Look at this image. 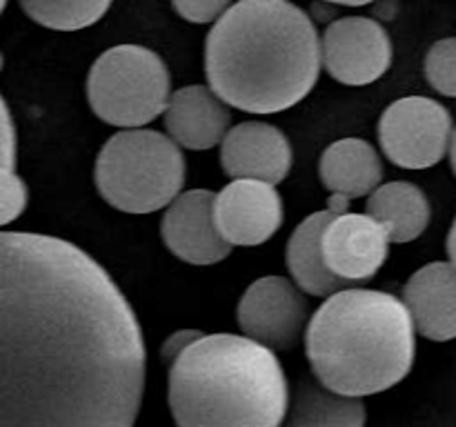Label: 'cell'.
I'll list each match as a JSON object with an SVG mask.
<instances>
[{
    "mask_svg": "<svg viewBox=\"0 0 456 427\" xmlns=\"http://www.w3.org/2000/svg\"><path fill=\"white\" fill-rule=\"evenodd\" d=\"M321 3H330V4H346V7H363V4L374 3V0H321Z\"/></svg>",
    "mask_w": 456,
    "mask_h": 427,
    "instance_id": "4316f807",
    "label": "cell"
},
{
    "mask_svg": "<svg viewBox=\"0 0 456 427\" xmlns=\"http://www.w3.org/2000/svg\"><path fill=\"white\" fill-rule=\"evenodd\" d=\"M232 4V0H172L174 12L191 25L216 22Z\"/></svg>",
    "mask_w": 456,
    "mask_h": 427,
    "instance_id": "603a6c76",
    "label": "cell"
},
{
    "mask_svg": "<svg viewBox=\"0 0 456 427\" xmlns=\"http://www.w3.org/2000/svg\"><path fill=\"white\" fill-rule=\"evenodd\" d=\"M0 258V427H134L145 341L105 267L34 231H3Z\"/></svg>",
    "mask_w": 456,
    "mask_h": 427,
    "instance_id": "6da1fadb",
    "label": "cell"
},
{
    "mask_svg": "<svg viewBox=\"0 0 456 427\" xmlns=\"http://www.w3.org/2000/svg\"><path fill=\"white\" fill-rule=\"evenodd\" d=\"M22 12L40 27L53 31H80L96 25L114 0H18Z\"/></svg>",
    "mask_w": 456,
    "mask_h": 427,
    "instance_id": "ffe728a7",
    "label": "cell"
},
{
    "mask_svg": "<svg viewBox=\"0 0 456 427\" xmlns=\"http://www.w3.org/2000/svg\"><path fill=\"white\" fill-rule=\"evenodd\" d=\"M200 336H203V334H200L199 329H181V332H174L172 336L165 338L163 347H160V356H163L165 363L172 365L174 360H176L187 347L194 345Z\"/></svg>",
    "mask_w": 456,
    "mask_h": 427,
    "instance_id": "cb8c5ba5",
    "label": "cell"
},
{
    "mask_svg": "<svg viewBox=\"0 0 456 427\" xmlns=\"http://www.w3.org/2000/svg\"><path fill=\"white\" fill-rule=\"evenodd\" d=\"M445 249H448V258L450 262L456 267V218L450 227V234H448V243H445Z\"/></svg>",
    "mask_w": 456,
    "mask_h": 427,
    "instance_id": "484cf974",
    "label": "cell"
},
{
    "mask_svg": "<svg viewBox=\"0 0 456 427\" xmlns=\"http://www.w3.org/2000/svg\"><path fill=\"white\" fill-rule=\"evenodd\" d=\"M452 116L441 102L405 96L387 105L379 120V142L387 160L401 169L439 165L452 147Z\"/></svg>",
    "mask_w": 456,
    "mask_h": 427,
    "instance_id": "52a82bcc",
    "label": "cell"
},
{
    "mask_svg": "<svg viewBox=\"0 0 456 427\" xmlns=\"http://www.w3.org/2000/svg\"><path fill=\"white\" fill-rule=\"evenodd\" d=\"M390 236L377 218L365 214H337L321 238L325 265L350 285L368 283L379 274L390 252Z\"/></svg>",
    "mask_w": 456,
    "mask_h": 427,
    "instance_id": "7c38bea8",
    "label": "cell"
},
{
    "mask_svg": "<svg viewBox=\"0 0 456 427\" xmlns=\"http://www.w3.org/2000/svg\"><path fill=\"white\" fill-rule=\"evenodd\" d=\"M7 3H9V0H3V9H4V7H7Z\"/></svg>",
    "mask_w": 456,
    "mask_h": 427,
    "instance_id": "f1b7e54d",
    "label": "cell"
},
{
    "mask_svg": "<svg viewBox=\"0 0 456 427\" xmlns=\"http://www.w3.org/2000/svg\"><path fill=\"white\" fill-rule=\"evenodd\" d=\"M403 301L417 334L435 342L456 338V267L435 261L414 271L405 283Z\"/></svg>",
    "mask_w": 456,
    "mask_h": 427,
    "instance_id": "9a60e30c",
    "label": "cell"
},
{
    "mask_svg": "<svg viewBox=\"0 0 456 427\" xmlns=\"http://www.w3.org/2000/svg\"><path fill=\"white\" fill-rule=\"evenodd\" d=\"M0 194H3V212H0V221L3 225L16 221L27 207V185L13 169H3L0 176Z\"/></svg>",
    "mask_w": 456,
    "mask_h": 427,
    "instance_id": "7402d4cb",
    "label": "cell"
},
{
    "mask_svg": "<svg viewBox=\"0 0 456 427\" xmlns=\"http://www.w3.org/2000/svg\"><path fill=\"white\" fill-rule=\"evenodd\" d=\"M323 69L350 87L377 83L387 74L395 47L386 27L368 16H343L321 36Z\"/></svg>",
    "mask_w": 456,
    "mask_h": 427,
    "instance_id": "9c48e42d",
    "label": "cell"
},
{
    "mask_svg": "<svg viewBox=\"0 0 456 427\" xmlns=\"http://www.w3.org/2000/svg\"><path fill=\"white\" fill-rule=\"evenodd\" d=\"M321 67L319 31L289 0H239L205 40L208 85L248 114L297 107L314 89Z\"/></svg>",
    "mask_w": 456,
    "mask_h": 427,
    "instance_id": "7a4b0ae2",
    "label": "cell"
},
{
    "mask_svg": "<svg viewBox=\"0 0 456 427\" xmlns=\"http://www.w3.org/2000/svg\"><path fill=\"white\" fill-rule=\"evenodd\" d=\"M337 216L334 209H321V212L310 214L303 218L292 231L288 243V270L294 283L310 296L328 298L332 294L341 292L354 285L346 283L337 274L330 271L325 265L323 249H321V238L328 227V222Z\"/></svg>",
    "mask_w": 456,
    "mask_h": 427,
    "instance_id": "e0dca14e",
    "label": "cell"
},
{
    "mask_svg": "<svg viewBox=\"0 0 456 427\" xmlns=\"http://www.w3.org/2000/svg\"><path fill=\"white\" fill-rule=\"evenodd\" d=\"M3 169H13L18 156V133L13 127L12 114H9L7 102L3 101Z\"/></svg>",
    "mask_w": 456,
    "mask_h": 427,
    "instance_id": "d4e9b609",
    "label": "cell"
},
{
    "mask_svg": "<svg viewBox=\"0 0 456 427\" xmlns=\"http://www.w3.org/2000/svg\"><path fill=\"white\" fill-rule=\"evenodd\" d=\"M423 74L430 87L441 96L456 98V36L441 38L428 49Z\"/></svg>",
    "mask_w": 456,
    "mask_h": 427,
    "instance_id": "44dd1931",
    "label": "cell"
},
{
    "mask_svg": "<svg viewBox=\"0 0 456 427\" xmlns=\"http://www.w3.org/2000/svg\"><path fill=\"white\" fill-rule=\"evenodd\" d=\"M230 120V105L209 85H185L176 89L165 109L167 133L191 151L221 145L232 129Z\"/></svg>",
    "mask_w": 456,
    "mask_h": 427,
    "instance_id": "5bb4252c",
    "label": "cell"
},
{
    "mask_svg": "<svg viewBox=\"0 0 456 427\" xmlns=\"http://www.w3.org/2000/svg\"><path fill=\"white\" fill-rule=\"evenodd\" d=\"M319 176L332 194L361 198L383 185V163L372 142L363 138H341L323 151Z\"/></svg>",
    "mask_w": 456,
    "mask_h": 427,
    "instance_id": "2e32d148",
    "label": "cell"
},
{
    "mask_svg": "<svg viewBox=\"0 0 456 427\" xmlns=\"http://www.w3.org/2000/svg\"><path fill=\"white\" fill-rule=\"evenodd\" d=\"M176 427H281L289 387L276 351L239 334H203L169 365Z\"/></svg>",
    "mask_w": 456,
    "mask_h": 427,
    "instance_id": "277c9868",
    "label": "cell"
},
{
    "mask_svg": "<svg viewBox=\"0 0 456 427\" xmlns=\"http://www.w3.org/2000/svg\"><path fill=\"white\" fill-rule=\"evenodd\" d=\"M414 351L417 327L403 298L356 285L325 298L305 332L312 374L330 390L359 399L403 381Z\"/></svg>",
    "mask_w": 456,
    "mask_h": 427,
    "instance_id": "3957f363",
    "label": "cell"
},
{
    "mask_svg": "<svg viewBox=\"0 0 456 427\" xmlns=\"http://www.w3.org/2000/svg\"><path fill=\"white\" fill-rule=\"evenodd\" d=\"M281 427H365V403L359 396L330 390L316 376H305L289 394Z\"/></svg>",
    "mask_w": 456,
    "mask_h": 427,
    "instance_id": "ac0fdd59",
    "label": "cell"
},
{
    "mask_svg": "<svg viewBox=\"0 0 456 427\" xmlns=\"http://www.w3.org/2000/svg\"><path fill=\"white\" fill-rule=\"evenodd\" d=\"M94 181L102 200L118 212L151 214L181 194L185 158L167 133L120 129L98 151Z\"/></svg>",
    "mask_w": 456,
    "mask_h": 427,
    "instance_id": "5b68a950",
    "label": "cell"
},
{
    "mask_svg": "<svg viewBox=\"0 0 456 427\" xmlns=\"http://www.w3.org/2000/svg\"><path fill=\"white\" fill-rule=\"evenodd\" d=\"M214 191H181L165 207L160 221L163 243L178 261L196 267L216 265L232 254V245L214 221Z\"/></svg>",
    "mask_w": 456,
    "mask_h": 427,
    "instance_id": "8fae6325",
    "label": "cell"
},
{
    "mask_svg": "<svg viewBox=\"0 0 456 427\" xmlns=\"http://www.w3.org/2000/svg\"><path fill=\"white\" fill-rule=\"evenodd\" d=\"M236 320L245 336L274 351H289L305 338L310 305L305 292L285 276H263L243 292Z\"/></svg>",
    "mask_w": 456,
    "mask_h": 427,
    "instance_id": "ba28073f",
    "label": "cell"
},
{
    "mask_svg": "<svg viewBox=\"0 0 456 427\" xmlns=\"http://www.w3.org/2000/svg\"><path fill=\"white\" fill-rule=\"evenodd\" d=\"M365 212L386 227L392 243H412L430 225V203L414 182H383L368 196Z\"/></svg>",
    "mask_w": 456,
    "mask_h": 427,
    "instance_id": "d6986e66",
    "label": "cell"
},
{
    "mask_svg": "<svg viewBox=\"0 0 456 427\" xmlns=\"http://www.w3.org/2000/svg\"><path fill=\"white\" fill-rule=\"evenodd\" d=\"M221 165L230 178H256L279 185L292 169V147L279 127L248 120L234 125L223 138Z\"/></svg>",
    "mask_w": 456,
    "mask_h": 427,
    "instance_id": "4fadbf2b",
    "label": "cell"
},
{
    "mask_svg": "<svg viewBox=\"0 0 456 427\" xmlns=\"http://www.w3.org/2000/svg\"><path fill=\"white\" fill-rule=\"evenodd\" d=\"M172 78L163 58L142 44H116L94 60L87 102L102 123L120 129L145 127L165 114Z\"/></svg>",
    "mask_w": 456,
    "mask_h": 427,
    "instance_id": "8992f818",
    "label": "cell"
},
{
    "mask_svg": "<svg viewBox=\"0 0 456 427\" xmlns=\"http://www.w3.org/2000/svg\"><path fill=\"white\" fill-rule=\"evenodd\" d=\"M450 163H452V172L456 173V129L452 136V147H450Z\"/></svg>",
    "mask_w": 456,
    "mask_h": 427,
    "instance_id": "83f0119b",
    "label": "cell"
},
{
    "mask_svg": "<svg viewBox=\"0 0 456 427\" xmlns=\"http://www.w3.org/2000/svg\"><path fill=\"white\" fill-rule=\"evenodd\" d=\"M214 221L232 247H256L283 225V200L272 182L234 178L214 196Z\"/></svg>",
    "mask_w": 456,
    "mask_h": 427,
    "instance_id": "30bf717a",
    "label": "cell"
}]
</instances>
